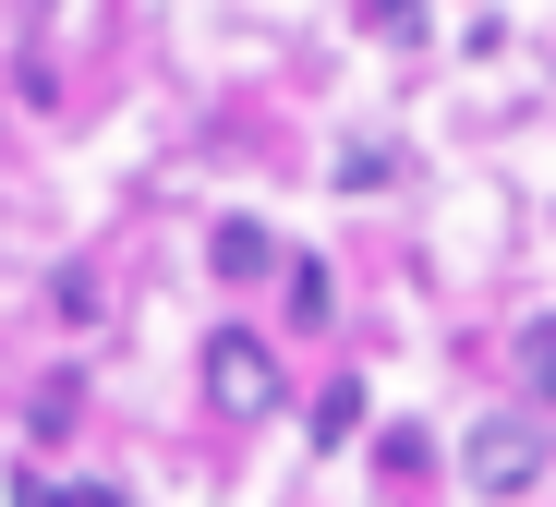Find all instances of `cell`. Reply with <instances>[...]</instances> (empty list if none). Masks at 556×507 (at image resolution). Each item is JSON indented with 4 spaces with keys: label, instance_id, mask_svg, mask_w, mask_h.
<instances>
[{
    "label": "cell",
    "instance_id": "cell-6",
    "mask_svg": "<svg viewBox=\"0 0 556 507\" xmlns=\"http://www.w3.org/2000/svg\"><path fill=\"white\" fill-rule=\"evenodd\" d=\"M73 411H85V398H73V375H61V386H37V398H25V435L49 447V435H73Z\"/></svg>",
    "mask_w": 556,
    "mask_h": 507
},
{
    "label": "cell",
    "instance_id": "cell-9",
    "mask_svg": "<svg viewBox=\"0 0 556 507\" xmlns=\"http://www.w3.org/2000/svg\"><path fill=\"white\" fill-rule=\"evenodd\" d=\"M388 169H400V157H388V145H339V193H376V181H388Z\"/></svg>",
    "mask_w": 556,
    "mask_h": 507
},
{
    "label": "cell",
    "instance_id": "cell-12",
    "mask_svg": "<svg viewBox=\"0 0 556 507\" xmlns=\"http://www.w3.org/2000/svg\"><path fill=\"white\" fill-rule=\"evenodd\" d=\"M85 507H134V495H122V483H85Z\"/></svg>",
    "mask_w": 556,
    "mask_h": 507
},
{
    "label": "cell",
    "instance_id": "cell-7",
    "mask_svg": "<svg viewBox=\"0 0 556 507\" xmlns=\"http://www.w3.org/2000/svg\"><path fill=\"white\" fill-rule=\"evenodd\" d=\"M291 315H303V327H327V315H339V290H327V266H315V254H291Z\"/></svg>",
    "mask_w": 556,
    "mask_h": 507
},
{
    "label": "cell",
    "instance_id": "cell-2",
    "mask_svg": "<svg viewBox=\"0 0 556 507\" xmlns=\"http://www.w3.org/2000/svg\"><path fill=\"white\" fill-rule=\"evenodd\" d=\"M194 375H206V398H218L230 423H266V411H278V351H266L254 327H218Z\"/></svg>",
    "mask_w": 556,
    "mask_h": 507
},
{
    "label": "cell",
    "instance_id": "cell-1",
    "mask_svg": "<svg viewBox=\"0 0 556 507\" xmlns=\"http://www.w3.org/2000/svg\"><path fill=\"white\" fill-rule=\"evenodd\" d=\"M459 483L472 495H532L544 483V423L532 411H484L472 435H459Z\"/></svg>",
    "mask_w": 556,
    "mask_h": 507
},
{
    "label": "cell",
    "instance_id": "cell-5",
    "mask_svg": "<svg viewBox=\"0 0 556 507\" xmlns=\"http://www.w3.org/2000/svg\"><path fill=\"white\" fill-rule=\"evenodd\" d=\"M520 386H532V398H556V315H532V327H520Z\"/></svg>",
    "mask_w": 556,
    "mask_h": 507
},
{
    "label": "cell",
    "instance_id": "cell-3",
    "mask_svg": "<svg viewBox=\"0 0 556 507\" xmlns=\"http://www.w3.org/2000/svg\"><path fill=\"white\" fill-rule=\"evenodd\" d=\"M206 266H218V278H266V266H278V242H266L254 218H218V230H206Z\"/></svg>",
    "mask_w": 556,
    "mask_h": 507
},
{
    "label": "cell",
    "instance_id": "cell-11",
    "mask_svg": "<svg viewBox=\"0 0 556 507\" xmlns=\"http://www.w3.org/2000/svg\"><path fill=\"white\" fill-rule=\"evenodd\" d=\"M351 13H376V25H424V0H351Z\"/></svg>",
    "mask_w": 556,
    "mask_h": 507
},
{
    "label": "cell",
    "instance_id": "cell-10",
    "mask_svg": "<svg viewBox=\"0 0 556 507\" xmlns=\"http://www.w3.org/2000/svg\"><path fill=\"white\" fill-rule=\"evenodd\" d=\"M13 507H85V483H37V471H25V483H13Z\"/></svg>",
    "mask_w": 556,
    "mask_h": 507
},
{
    "label": "cell",
    "instance_id": "cell-8",
    "mask_svg": "<svg viewBox=\"0 0 556 507\" xmlns=\"http://www.w3.org/2000/svg\"><path fill=\"white\" fill-rule=\"evenodd\" d=\"M49 302H61L73 327H98V315H110V302H98V266H61V278H49Z\"/></svg>",
    "mask_w": 556,
    "mask_h": 507
},
{
    "label": "cell",
    "instance_id": "cell-4",
    "mask_svg": "<svg viewBox=\"0 0 556 507\" xmlns=\"http://www.w3.org/2000/svg\"><path fill=\"white\" fill-rule=\"evenodd\" d=\"M303 435H315V447H351V435H363V375L315 386V411H303Z\"/></svg>",
    "mask_w": 556,
    "mask_h": 507
}]
</instances>
